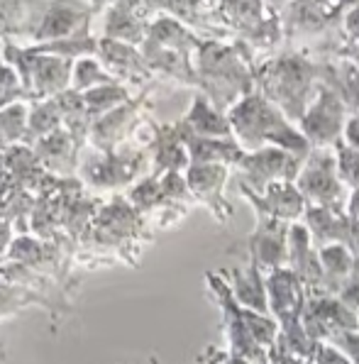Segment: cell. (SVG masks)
Masks as SVG:
<instances>
[{"instance_id":"6da1fadb","label":"cell","mask_w":359,"mask_h":364,"mask_svg":"<svg viewBox=\"0 0 359 364\" xmlns=\"http://www.w3.org/2000/svg\"><path fill=\"white\" fill-rule=\"evenodd\" d=\"M323 86V57L308 47H282L254 66V91L299 125Z\"/></svg>"},{"instance_id":"7a4b0ae2","label":"cell","mask_w":359,"mask_h":364,"mask_svg":"<svg viewBox=\"0 0 359 364\" xmlns=\"http://www.w3.org/2000/svg\"><path fill=\"white\" fill-rule=\"evenodd\" d=\"M193 66L195 88L223 113L254 91L257 57L237 39H203Z\"/></svg>"},{"instance_id":"3957f363","label":"cell","mask_w":359,"mask_h":364,"mask_svg":"<svg viewBox=\"0 0 359 364\" xmlns=\"http://www.w3.org/2000/svg\"><path fill=\"white\" fill-rule=\"evenodd\" d=\"M232 134L247 152H254L262 147H282L294 154L308 156L311 142L303 137L296 122H291L277 105L259 91H252L240 103L227 110Z\"/></svg>"},{"instance_id":"277c9868","label":"cell","mask_w":359,"mask_h":364,"mask_svg":"<svg viewBox=\"0 0 359 364\" xmlns=\"http://www.w3.org/2000/svg\"><path fill=\"white\" fill-rule=\"evenodd\" d=\"M210 8L218 25L230 39L242 42L257 57V64L286 44L282 13L267 0H210Z\"/></svg>"},{"instance_id":"5b68a950","label":"cell","mask_w":359,"mask_h":364,"mask_svg":"<svg viewBox=\"0 0 359 364\" xmlns=\"http://www.w3.org/2000/svg\"><path fill=\"white\" fill-rule=\"evenodd\" d=\"M267 289H269V313L279 323L277 345L284 347L291 355L311 360L316 343H313L306 326H303V316H306V306H308L306 284L286 267L269 274Z\"/></svg>"},{"instance_id":"8992f818","label":"cell","mask_w":359,"mask_h":364,"mask_svg":"<svg viewBox=\"0 0 359 364\" xmlns=\"http://www.w3.org/2000/svg\"><path fill=\"white\" fill-rule=\"evenodd\" d=\"M359 0H294L282 10L286 44L313 42V47H325L338 42L342 35V20Z\"/></svg>"},{"instance_id":"52a82bcc","label":"cell","mask_w":359,"mask_h":364,"mask_svg":"<svg viewBox=\"0 0 359 364\" xmlns=\"http://www.w3.org/2000/svg\"><path fill=\"white\" fill-rule=\"evenodd\" d=\"M205 291L213 299V304L218 306L220 311L223 321H220V328L225 333V340H227V350L232 355H240L245 360L254 362V364H269L272 362V350L262 347L259 343L254 340L250 330V308L240 306L237 299H235L232 289H230L227 279L223 272H205Z\"/></svg>"},{"instance_id":"ba28073f","label":"cell","mask_w":359,"mask_h":364,"mask_svg":"<svg viewBox=\"0 0 359 364\" xmlns=\"http://www.w3.org/2000/svg\"><path fill=\"white\" fill-rule=\"evenodd\" d=\"M296 186L308 200V205H318V208L345 210L352 193L340 176L335 147H313L303 161Z\"/></svg>"},{"instance_id":"9c48e42d","label":"cell","mask_w":359,"mask_h":364,"mask_svg":"<svg viewBox=\"0 0 359 364\" xmlns=\"http://www.w3.org/2000/svg\"><path fill=\"white\" fill-rule=\"evenodd\" d=\"M303 161H306V156L294 154L282 147H262L254 149V152H245L240 164L235 166L237 183L262 193L267 186L277 181H296Z\"/></svg>"},{"instance_id":"30bf717a","label":"cell","mask_w":359,"mask_h":364,"mask_svg":"<svg viewBox=\"0 0 359 364\" xmlns=\"http://www.w3.org/2000/svg\"><path fill=\"white\" fill-rule=\"evenodd\" d=\"M350 122L345 103L330 86H321L313 105L301 117L299 130L311 142V147H335L345 137V127Z\"/></svg>"},{"instance_id":"8fae6325","label":"cell","mask_w":359,"mask_h":364,"mask_svg":"<svg viewBox=\"0 0 359 364\" xmlns=\"http://www.w3.org/2000/svg\"><path fill=\"white\" fill-rule=\"evenodd\" d=\"M289 230L291 223L257 218V225L242 240L247 262H254L262 272L274 274L289 267Z\"/></svg>"},{"instance_id":"7c38bea8","label":"cell","mask_w":359,"mask_h":364,"mask_svg":"<svg viewBox=\"0 0 359 364\" xmlns=\"http://www.w3.org/2000/svg\"><path fill=\"white\" fill-rule=\"evenodd\" d=\"M303 326H306L313 343H328L338 333L359 330V316L338 294L308 296Z\"/></svg>"},{"instance_id":"4fadbf2b","label":"cell","mask_w":359,"mask_h":364,"mask_svg":"<svg viewBox=\"0 0 359 364\" xmlns=\"http://www.w3.org/2000/svg\"><path fill=\"white\" fill-rule=\"evenodd\" d=\"M240 193L247 203L252 205L257 218H272V220H284V223H299L303 220L308 210V200L303 198L296 181H277L272 186H267L262 193L252 191L247 186H240Z\"/></svg>"},{"instance_id":"5bb4252c","label":"cell","mask_w":359,"mask_h":364,"mask_svg":"<svg viewBox=\"0 0 359 364\" xmlns=\"http://www.w3.org/2000/svg\"><path fill=\"white\" fill-rule=\"evenodd\" d=\"M289 269L306 284L308 296H323L333 294L328 279H325L321 255L311 237V230L306 228V223H291L289 230Z\"/></svg>"},{"instance_id":"9a60e30c","label":"cell","mask_w":359,"mask_h":364,"mask_svg":"<svg viewBox=\"0 0 359 364\" xmlns=\"http://www.w3.org/2000/svg\"><path fill=\"white\" fill-rule=\"evenodd\" d=\"M230 166L225 164H191L186 169V183L193 200L203 203L213 218L225 223L232 218V205L225 198V186L230 181Z\"/></svg>"},{"instance_id":"2e32d148","label":"cell","mask_w":359,"mask_h":364,"mask_svg":"<svg viewBox=\"0 0 359 364\" xmlns=\"http://www.w3.org/2000/svg\"><path fill=\"white\" fill-rule=\"evenodd\" d=\"M303 223H306V228L311 230V237H313V242H316V247L340 242L355 252V257L359 259V220L352 218L347 210L308 205L306 215H303Z\"/></svg>"},{"instance_id":"e0dca14e","label":"cell","mask_w":359,"mask_h":364,"mask_svg":"<svg viewBox=\"0 0 359 364\" xmlns=\"http://www.w3.org/2000/svg\"><path fill=\"white\" fill-rule=\"evenodd\" d=\"M230 289L240 306L257 313H269V289L267 274L254 262H247L245 267H235L225 274Z\"/></svg>"},{"instance_id":"ac0fdd59","label":"cell","mask_w":359,"mask_h":364,"mask_svg":"<svg viewBox=\"0 0 359 364\" xmlns=\"http://www.w3.org/2000/svg\"><path fill=\"white\" fill-rule=\"evenodd\" d=\"M323 83L345 103L350 117H359V66L345 57H323Z\"/></svg>"},{"instance_id":"d6986e66","label":"cell","mask_w":359,"mask_h":364,"mask_svg":"<svg viewBox=\"0 0 359 364\" xmlns=\"http://www.w3.org/2000/svg\"><path fill=\"white\" fill-rule=\"evenodd\" d=\"M181 125L186 127L188 132L200 134V137H235L227 113L215 108L203 93H195L193 103H191Z\"/></svg>"},{"instance_id":"ffe728a7","label":"cell","mask_w":359,"mask_h":364,"mask_svg":"<svg viewBox=\"0 0 359 364\" xmlns=\"http://www.w3.org/2000/svg\"><path fill=\"white\" fill-rule=\"evenodd\" d=\"M318 255H321V264H323V272H325V279H328L330 289H333V294H340L342 284L350 279V274L355 272L359 264L355 252L340 242H333V245L318 247Z\"/></svg>"},{"instance_id":"44dd1931","label":"cell","mask_w":359,"mask_h":364,"mask_svg":"<svg viewBox=\"0 0 359 364\" xmlns=\"http://www.w3.org/2000/svg\"><path fill=\"white\" fill-rule=\"evenodd\" d=\"M32 304H47V301L39 294H35V291H27L22 287H10V284H0V321Z\"/></svg>"},{"instance_id":"7402d4cb","label":"cell","mask_w":359,"mask_h":364,"mask_svg":"<svg viewBox=\"0 0 359 364\" xmlns=\"http://www.w3.org/2000/svg\"><path fill=\"white\" fill-rule=\"evenodd\" d=\"M335 154H338V169L350 191H359V152L352 149L345 139L335 144Z\"/></svg>"},{"instance_id":"603a6c76","label":"cell","mask_w":359,"mask_h":364,"mask_svg":"<svg viewBox=\"0 0 359 364\" xmlns=\"http://www.w3.org/2000/svg\"><path fill=\"white\" fill-rule=\"evenodd\" d=\"M330 44H342V47H355L359 49V3L355 8H350V13L345 15L342 20V35L338 42H330ZM316 49V47H313Z\"/></svg>"},{"instance_id":"cb8c5ba5","label":"cell","mask_w":359,"mask_h":364,"mask_svg":"<svg viewBox=\"0 0 359 364\" xmlns=\"http://www.w3.org/2000/svg\"><path fill=\"white\" fill-rule=\"evenodd\" d=\"M195 362L198 364H254V362L245 360V357H240V355H232L227 347L225 350H220V347H215V345L205 347V350L195 357Z\"/></svg>"},{"instance_id":"d4e9b609","label":"cell","mask_w":359,"mask_h":364,"mask_svg":"<svg viewBox=\"0 0 359 364\" xmlns=\"http://www.w3.org/2000/svg\"><path fill=\"white\" fill-rule=\"evenodd\" d=\"M328 343H333L338 347L352 364H359V330H345V333H338L335 338H330Z\"/></svg>"},{"instance_id":"484cf974","label":"cell","mask_w":359,"mask_h":364,"mask_svg":"<svg viewBox=\"0 0 359 364\" xmlns=\"http://www.w3.org/2000/svg\"><path fill=\"white\" fill-rule=\"evenodd\" d=\"M311 360L313 364H352L333 343H316Z\"/></svg>"},{"instance_id":"4316f807","label":"cell","mask_w":359,"mask_h":364,"mask_svg":"<svg viewBox=\"0 0 359 364\" xmlns=\"http://www.w3.org/2000/svg\"><path fill=\"white\" fill-rule=\"evenodd\" d=\"M340 299L345 301L350 308H355V311H359V264L355 272L350 274V279H347L345 284H342V289H340Z\"/></svg>"},{"instance_id":"83f0119b","label":"cell","mask_w":359,"mask_h":364,"mask_svg":"<svg viewBox=\"0 0 359 364\" xmlns=\"http://www.w3.org/2000/svg\"><path fill=\"white\" fill-rule=\"evenodd\" d=\"M347 213H350L352 218H357L359 220V191H352L350 193V200H347Z\"/></svg>"},{"instance_id":"f1b7e54d","label":"cell","mask_w":359,"mask_h":364,"mask_svg":"<svg viewBox=\"0 0 359 364\" xmlns=\"http://www.w3.org/2000/svg\"><path fill=\"white\" fill-rule=\"evenodd\" d=\"M149 364H161V362L156 360V357H149Z\"/></svg>"},{"instance_id":"f546056e","label":"cell","mask_w":359,"mask_h":364,"mask_svg":"<svg viewBox=\"0 0 359 364\" xmlns=\"http://www.w3.org/2000/svg\"><path fill=\"white\" fill-rule=\"evenodd\" d=\"M0 357H3V352H0Z\"/></svg>"},{"instance_id":"4dcf8cb0","label":"cell","mask_w":359,"mask_h":364,"mask_svg":"<svg viewBox=\"0 0 359 364\" xmlns=\"http://www.w3.org/2000/svg\"><path fill=\"white\" fill-rule=\"evenodd\" d=\"M357 316H359V311H357Z\"/></svg>"}]
</instances>
